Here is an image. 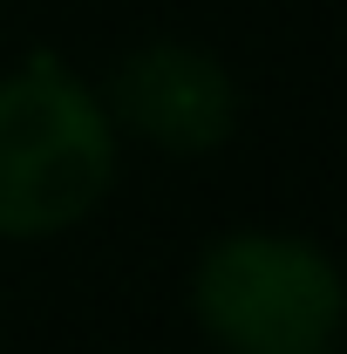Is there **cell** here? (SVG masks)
<instances>
[{"label": "cell", "instance_id": "6da1fadb", "mask_svg": "<svg viewBox=\"0 0 347 354\" xmlns=\"http://www.w3.org/2000/svg\"><path fill=\"white\" fill-rule=\"evenodd\" d=\"M123 136L68 55L28 48L0 68V245L82 232L123 184Z\"/></svg>", "mask_w": 347, "mask_h": 354}, {"label": "cell", "instance_id": "7a4b0ae2", "mask_svg": "<svg viewBox=\"0 0 347 354\" xmlns=\"http://www.w3.org/2000/svg\"><path fill=\"white\" fill-rule=\"evenodd\" d=\"M184 313L212 354H320L341 348L347 272L293 225H225L184 272Z\"/></svg>", "mask_w": 347, "mask_h": 354}, {"label": "cell", "instance_id": "3957f363", "mask_svg": "<svg viewBox=\"0 0 347 354\" xmlns=\"http://www.w3.org/2000/svg\"><path fill=\"white\" fill-rule=\"evenodd\" d=\"M95 88H102V109L123 143H143L177 164L218 157L245 123L238 68L218 48L184 41V35H150V41L123 48Z\"/></svg>", "mask_w": 347, "mask_h": 354}, {"label": "cell", "instance_id": "277c9868", "mask_svg": "<svg viewBox=\"0 0 347 354\" xmlns=\"http://www.w3.org/2000/svg\"><path fill=\"white\" fill-rule=\"evenodd\" d=\"M320 354H341V348H320Z\"/></svg>", "mask_w": 347, "mask_h": 354}]
</instances>
